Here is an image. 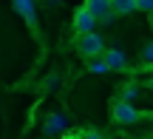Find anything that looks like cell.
<instances>
[{
  "instance_id": "1",
  "label": "cell",
  "mask_w": 153,
  "mask_h": 139,
  "mask_svg": "<svg viewBox=\"0 0 153 139\" xmlns=\"http://www.w3.org/2000/svg\"><path fill=\"white\" fill-rule=\"evenodd\" d=\"M76 51H79L85 60H97V57L105 54V43H102V34H79L76 37Z\"/></svg>"
},
{
  "instance_id": "2",
  "label": "cell",
  "mask_w": 153,
  "mask_h": 139,
  "mask_svg": "<svg viewBox=\"0 0 153 139\" xmlns=\"http://www.w3.org/2000/svg\"><path fill=\"white\" fill-rule=\"evenodd\" d=\"M145 114L139 111L136 105H131V102H119V100H114L111 102V119H114L116 125H133V122H139Z\"/></svg>"
},
{
  "instance_id": "3",
  "label": "cell",
  "mask_w": 153,
  "mask_h": 139,
  "mask_svg": "<svg viewBox=\"0 0 153 139\" xmlns=\"http://www.w3.org/2000/svg\"><path fill=\"white\" fill-rule=\"evenodd\" d=\"M74 28H76V34H94L97 31V17H94L85 6H79V9L74 11Z\"/></svg>"
},
{
  "instance_id": "4",
  "label": "cell",
  "mask_w": 153,
  "mask_h": 139,
  "mask_svg": "<svg viewBox=\"0 0 153 139\" xmlns=\"http://www.w3.org/2000/svg\"><path fill=\"white\" fill-rule=\"evenodd\" d=\"M102 60H105V65H108L111 71H125V68H128L125 51H119V48H105Z\"/></svg>"
},
{
  "instance_id": "5",
  "label": "cell",
  "mask_w": 153,
  "mask_h": 139,
  "mask_svg": "<svg viewBox=\"0 0 153 139\" xmlns=\"http://www.w3.org/2000/svg\"><path fill=\"white\" fill-rule=\"evenodd\" d=\"M65 128H68V117H65V114H48V119H45V125H43L45 136L62 134V131H65Z\"/></svg>"
},
{
  "instance_id": "6",
  "label": "cell",
  "mask_w": 153,
  "mask_h": 139,
  "mask_svg": "<svg viewBox=\"0 0 153 139\" xmlns=\"http://www.w3.org/2000/svg\"><path fill=\"white\" fill-rule=\"evenodd\" d=\"M111 11H114L116 17H128V14H133V11H139V3L136 0H111Z\"/></svg>"
},
{
  "instance_id": "7",
  "label": "cell",
  "mask_w": 153,
  "mask_h": 139,
  "mask_svg": "<svg viewBox=\"0 0 153 139\" xmlns=\"http://www.w3.org/2000/svg\"><path fill=\"white\" fill-rule=\"evenodd\" d=\"M14 9L26 17V23L31 28H37V14H34V0H14Z\"/></svg>"
},
{
  "instance_id": "8",
  "label": "cell",
  "mask_w": 153,
  "mask_h": 139,
  "mask_svg": "<svg viewBox=\"0 0 153 139\" xmlns=\"http://www.w3.org/2000/svg\"><path fill=\"white\" fill-rule=\"evenodd\" d=\"M85 9L91 11L97 20H102L105 14H111V0H85Z\"/></svg>"
},
{
  "instance_id": "9",
  "label": "cell",
  "mask_w": 153,
  "mask_h": 139,
  "mask_svg": "<svg viewBox=\"0 0 153 139\" xmlns=\"http://www.w3.org/2000/svg\"><path fill=\"white\" fill-rule=\"evenodd\" d=\"M136 97H139V83H128L125 88H122L119 94L114 97V100H119V102H131V105H133V100H136Z\"/></svg>"
},
{
  "instance_id": "10",
  "label": "cell",
  "mask_w": 153,
  "mask_h": 139,
  "mask_svg": "<svg viewBox=\"0 0 153 139\" xmlns=\"http://www.w3.org/2000/svg\"><path fill=\"white\" fill-rule=\"evenodd\" d=\"M88 71H91V74H108L111 68L105 65V60H102V57H97V60H88Z\"/></svg>"
},
{
  "instance_id": "11",
  "label": "cell",
  "mask_w": 153,
  "mask_h": 139,
  "mask_svg": "<svg viewBox=\"0 0 153 139\" xmlns=\"http://www.w3.org/2000/svg\"><path fill=\"white\" fill-rule=\"evenodd\" d=\"M142 65L145 68H153V40L145 43V48H142Z\"/></svg>"
},
{
  "instance_id": "12",
  "label": "cell",
  "mask_w": 153,
  "mask_h": 139,
  "mask_svg": "<svg viewBox=\"0 0 153 139\" xmlns=\"http://www.w3.org/2000/svg\"><path fill=\"white\" fill-rule=\"evenodd\" d=\"M139 3V11H148V14H153V0H136Z\"/></svg>"
},
{
  "instance_id": "13",
  "label": "cell",
  "mask_w": 153,
  "mask_h": 139,
  "mask_svg": "<svg viewBox=\"0 0 153 139\" xmlns=\"http://www.w3.org/2000/svg\"><path fill=\"white\" fill-rule=\"evenodd\" d=\"M82 139H105L99 131H82Z\"/></svg>"
},
{
  "instance_id": "14",
  "label": "cell",
  "mask_w": 153,
  "mask_h": 139,
  "mask_svg": "<svg viewBox=\"0 0 153 139\" xmlns=\"http://www.w3.org/2000/svg\"><path fill=\"white\" fill-rule=\"evenodd\" d=\"M65 139H82V134H71V136H65Z\"/></svg>"
},
{
  "instance_id": "15",
  "label": "cell",
  "mask_w": 153,
  "mask_h": 139,
  "mask_svg": "<svg viewBox=\"0 0 153 139\" xmlns=\"http://www.w3.org/2000/svg\"><path fill=\"white\" fill-rule=\"evenodd\" d=\"M145 85H148V88H150V91H153V77H150V80H148V83H145Z\"/></svg>"
}]
</instances>
